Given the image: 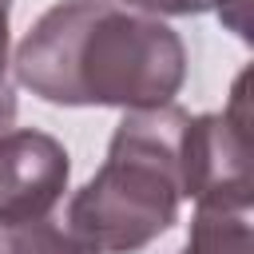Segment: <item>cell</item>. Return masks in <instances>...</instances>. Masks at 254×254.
<instances>
[{
    "label": "cell",
    "instance_id": "6da1fadb",
    "mask_svg": "<svg viewBox=\"0 0 254 254\" xmlns=\"http://www.w3.org/2000/svg\"><path fill=\"white\" fill-rule=\"evenodd\" d=\"M16 79L64 107H163L187 79L175 28L119 0H64L16 48Z\"/></svg>",
    "mask_w": 254,
    "mask_h": 254
},
{
    "label": "cell",
    "instance_id": "7a4b0ae2",
    "mask_svg": "<svg viewBox=\"0 0 254 254\" xmlns=\"http://www.w3.org/2000/svg\"><path fill=\"white\" fill-rule=\"evenodd\" d=\"M183 123L187 111L171 103L127 111L111 135L103 167L64 206L71 226L91 238L99 254H135L179 218Z\"/></svg>",
    "mask_w": 254,
    "mask_h": 254
},
{
    "label": "cell",
    "instance_id": "3957f363",
    "mask_svg": "<svg viewBox=\"0 0 254 254\" xmlns=\"http://www.w3.org/2000/svg\"><path fill=\"white\" fill-rule=\"evenodd\" d=\"M250 71L234 79L230 103L210 115H187L179 135L183 198L198 210H250Z\"/></svg>",
    "mask_w": 254,
    "mask_h": 254
},
{
    "label": "cell",
    "instance_id": "277c9868",
    "mask_svg": "<svg viewBox=\"0 0 254 254\" xmlns=\"http://www.w3.org/2000/svg\"><path fill=\"white\" fill-rule=\"evenodd\" d=\"M67 151L60 139L20 127L0 131V226L48 214L67 190Z\"/></svg>",
    "mask_w": 254,
    "mask_h": 254
},
{
    "label": "cell",
    "instance_id": "5b68a950",
    "mask_svg": "<svg viewBox=\"0 0 254 254\" xmlns=\"http://www.w3.org/2000/svg\"><path fill=\"white\" fill-rule=\"evenodd\" d=\"M4 254H99L91 238H83L64 210H48L40 218L4 226Z\"/></svg>",
    "mask_w": 254,
    "mask_h": 254
},
{
    "label": "cell",
    "instance_id": "8992f818",
    "mask_svg": "<svg viewBox=\"0 0 254 254\" xmlns=\"http://www.w3.org/2000/svg\"><path fill=\"white\" fill-rule=\"evenodd\" d=\"M179 254H254L250 210H198Z\"/></svg>",
    "mask_w": 254,
    "mask_h": 254
},
{
    "label": "cell",
    "instance_id": "52a82bcc",
    "mask_svg": "<svg viewBox=\"0 0 254 254\" xmlns=\"http://www.w3.org/2000/svg\"><path fill=\"white\" fill-rule=\"evenodd\" d=\"M127 8H139L147 16H198V12H218V20L246 40V12H250V0H119Z\"/></svg>",
    "mask_w": 254,
    "mask_h": 254
},
{
    "label": "cell",
    "instance_id": "ba28073f",
    "mask_svg": "<svg viewBox=\"0 0 254 254\" xmlns=\"http://www.w3.org/2000/svg\"><path fill=\"white\" fill-rule=\"evenodd\" d=\"M8 12H12V0H0V87L8 83L4 71H8Z\"/></svg>",
    "mask_w": 254,
    "mask_h": 254
}]
</instances>
